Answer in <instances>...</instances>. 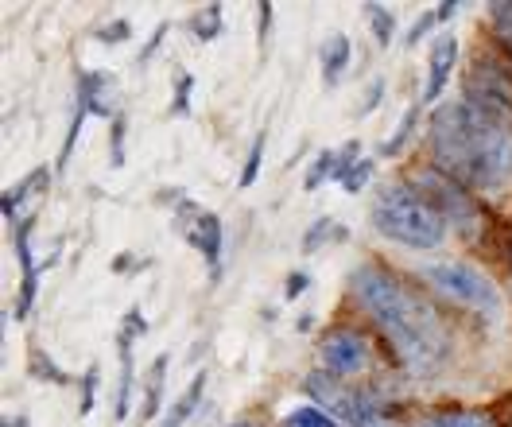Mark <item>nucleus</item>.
Here are the masks:
<instances>
[{
    "instance_id": "11",
    "label": "nucleus",
    "mask_w": 512,
    "mask_h": 427,
    "mask_svg": "<svg viewBox=\"0 0 512 427\" xmlns=\"http://www.w3.org/2000/svg\"><path fill=\"white\" fill-rule=\"evenodd\" d=\"M28 230H32V222H20V226H16V257H20V268H24V284H20V307H16V315H28V307H32V299H35V276H39V268H43V264H35V257H32Z\"/></svg>"
},
{
    "instance_id": "4",
    "label": "nucleus",
    "mask_w": 512,
    "mask_h": 427,
    "mask_svg": "<svg viewBox=\"0 0 512 427\" xmlns=\"http://www.w3.org/2000/svg\"><path fill=\"white\" fill-rule=\"evenodd\" d=\"M303 389L319 400L322 412H330L338 424L350 427H392V408L384 404L377 393L369 389H357L353 381H342V377H330L326 369L311 373L303 381Z\"/></svg>"
},
{
    "instance_id": "6",
    "label": "nucleus",
    "mask_w": 512,
    "mask_h": 427,
    "mask_svg": "<svg viewBox=\"0 0 512 427\" xmlns=\"http://www.w3.org/2000/svg\"><path fill=\"white\" fill-rule=\"evenodd\" d=\"M319 358H322V369H326L330 377L353 381V377H361V373L373 365V346H369V338L357 334V330H334V334L322 338Z\"/></svg>"
},
{
    "instance_id": "22",
    "label": "nucleus",
    "mask_w": 512,
    "mask_h": 427,
    "mask_svg": "<svg viewBox=\"0 0 512 427\" xmlns=\"http://www.w3.org/2000/svg\"><path fill=\"white\" fill-rule=\"evenodd\" d=\"M489 12H493V28L501 35V43L509 47V55H512V4H493Z\"/></svg>"
},
{
    "instance_id": "18",
    "label": "nucleus",
    "mask_w": 512,
    "mask_h": 427,
    "mask_svg": "<svg viewBox=\"0 0 512 427\" xmlns=\"http://www.w3.org/2000/svg\"><path fill=\"white\" fill-rule=\"evenodd\" d=\"M454 8H458V4H454V0H447V4H439V8H435V12H427V16H423V20H419L416 28H412V32H408V43H412V47H416L419 39H423V35L431 32V28H435V24H443V20H450V16H454Z\"/></svg>"
},
{
    "instance_id": "2",
    "label": "nucleus",
    "mask_w": 512,
    "mask_h": 427,
    "mask_svg": "<svg viewBox=\"0 0 512 427\" xmlns=\"http://www.w3.org/2000/svg\"><path fill=\"white\" fill-rule=\"evenodd\" d=\"M350 284L361 299V307L384 330L388 346L396 350L404 369H412L419 377H431L447 365L450 334L439 319V311L427 299H419L404 280H396L392 272H384L377 264H361Z\"/></svg>"
},
{
    "instance_id": "29",
    "label": "nucleus",
    "mask_w": 512,
    "mask_h": 427,
    "mask_svg": "<svg viewBox=\"0 0 512 427\" xmlns=\"http://www.w3.org/2000/svg\"><path fill=\"white\" fill-rule=\"evenodd\" d=\"M381 94H384V82L377 78V82H373V90H369V98H365V105H361V113H373V105L381 101Z\"/></svg>"
},
{
    "instance_id": "26",
    "label": "nucleus",
    "mask_w": 512,
    "mask_h": 427,
    "mask_svg": "<svg viewBox=\"0 0 512 427\" xmlns=\"http://www.w3.org/2000/svg\"><path fill=\"white\" fill-rule=\"evenodd\" d=\"M191 74H179V94H175V113L179 117H187L191 113V105H187V94H191Z\"/></svg>"
},
{
    "instance_id": "30",
    "label": "nucleus",
    "mask_w": 512,
    "mask_h": 427,
    "mask_svg": "<svg viewBox=\"0 0 512 427\" xmlns=\"http://www.w3.org/2000/svg\"><path fill=\"white\" fill-rule=\"evenodd\" d=\"M94 385H97V369L86 373V396H82V408H90L94 404Z\"/></svg>"
},
{
    "instance_id": "3",
    "label": "nucleus",
    "mask_w": 512,
    "mask_h": 427,
    "mask_svg": "<svg viewBox=\"0 0 512 427\" xmlns=\"http://www.w3.org/2000/svg\"><path fill=\"white\" fill-rule=\"evenodd\" d=\"M373 226L396 245L408 249H439L447 241L443 214L408 183H388L373 202Z\"/></svg>"
},
{
    "instance_id": "31",
    "label": "nucleus",
    "mask_w": 512,
    "mask_h": 427,
    "mask_svg": "<svg viewBox=\"0 0 512 427\" xmlns=\"http://www.w3.org/2000/svg\"><path fill=\"white\" fill-rule=\"evenodd\" d=\"M303 288H307V276H303V272H299V276H291V280H288V299H295Z\"/></svg>"
},
{
    "instance_id": "27",
    "label": "nucleus",
    "mask_w": 512,
    "mask_h": 427,
    "mask_svg": "<svg viewBox=\"0 0 512 427\" xmlns=\"http://www.w3.org/2000/svg\"><path fill=\"white\" fill-rule=\"evenodd\" d=\"M121 140H125V121L117 117V125H113V164L125 160V144H121Z\"/></svg>"
},
{
    "instance_id": "19",
    "label": "nucleus",
    "mask_w": 512,
    "mask_h": 427,
    "mask_svg": "<svg viewBox=\"0 0 512 427\" xmlns=\"http://www.w3.org/2000/svg\"><path fill=\"white\" fill-rule=\"evenodd\" d=\"M218 16H222V8H218V4H206V8L194 16V24H191L194 35H198V39H214V35L222 32V20H218Z\"/></svg>"
},
{
    "instance_id": "5",
    "label": "nucleus",
    "mask_w": 512,
    "mask_h": 427,
    "mask_svg": "<svg viewBox=\"0 0 512 427\" xmlns=\"http://www.w3.org/2000/svg\"><path fill=\"white\" fill-rule=\"evenodd\" d=\"M423 276H427V284L435 288V292H443L447 299L454 303H462V307H470V311H478V315H501V292H497V284L478 272V268H470V264H427L423 268Z\"/></svg>"
},
{
    "instance_id": "21",
    "label": "nucleus",
    "mask_w": 512,
    "mask_h": 427,
    "mask_svg": "<svg viewBox=\"0 0 512 427\" xmlns=\"http://www.w3.org/2000/svg\"><path fill=\"white\" fill-rule=\"evenodd\" d=\"M416 117H419V109H408V113H404V121H400V129L392 132V140H384L381 144V156H396V152L408 144V136H412V129H416Z\"/></svg>"
},
{
    "instance_id": "9",
    "label": "nucleus",
    "mask_w": 512,
    "mask_h": 427,
    "mask_svg": "<svg viewBox=\"0 0 512 427\" xmlns=\"http://www.w3.org/2000/svg\"><path fill=\"white\" fill-rule=\"evenodd\" d=\"M144 330V315L132 307L117 334V350H121V385H117V420L128 416V400H132V338Z\"/></svg>"
},
{
    "instance_id": "23",
    "label": "nucleus",
    "mask_w": 512,
    "mask_h": 427,
    "mask_svg": "<svg viewBox=\"0 0 512 427\" xmlns=\"http://www.w3.org/2000/svg\"><path fill=\"white\" fill-rule=\"evenodd\" d=\"M260 160H264V136H256L253 152H249V164H245V171H241V187H253L256 183V167H260Z\"/></svg>"
},
{
    "instance_id": "14",
    "label": "nucleus",
    "mask_w": 512,
    "mask_h": 427,
    "mask_svg": "<svg viewBox=\"0 0 512 427\" xmlns=\"http://www.w3.org/2000/svg\"><path fill=\"white\" fill-rule=\"evenodd\" d=\"M419 427H497L485 412H470V408H447V412H431Z\"/></svg>"
},
{
    "instance_id": "12",
    "label": "nucleus",
    "mask_w": 512,
    "mask_h": 427,
    "mask_svg": "<svg viewBox=\"0 0 512 427\" xmlns=\"http://www.w3.org/2000/svg\"><path fill=\"white\" fill-rule=\"evenodd\" d=\"M353 47H350V39L342 32H334V35H326L322 39V51H319V66H322V82L326 86H334L338 78H342V70L350 66V55Z\"/></svg>"
},
{
    "instance_id": "32",
    "label": "nucleus",
    "mask_w": 512,
    "mask_h": 427,
    "mask_svg": "<svg viewBox=\"0 0 512 427\" xmlns=\"http://www.w3.org/2000/svg\"><path fill=\"white\" fill-rule=\"evenodd\" d=\"M233 427H253V424H233Z\"/></svg>"
},
{
    "instance_id": "20",
    "label": "nucleus",
    "mask_w": 512,
    "mask_h": 427,
    "mask_svg": "<svg viewBox=\"0 0 512 427\" xmlns=\"http://www.w3.org/2000/svg\"><path fill=\"white\" fill-rule=\"evenodd\" d=\"M369 16H373V35H377V43L388 47L392 43V35H396V16L381 8V4H369Z\"/></svg>"
},
{
    "instance_id": "7",
    "label": "nucleus",
    "mask_w": 512,
    "mask_h": 427,
    "mask_svg": "<svg viewBox=\"0 0 512 427\" xmlns=\"http://www.w3.org/2000/svg\"><path fill=\"white\" fill-rule=\"evenodd\" d=\"M416 191L427 198V202H431L439 214H443L447 230H466V226L474 222L470 195L462 191V183H454V179H450L447 171H423V179H419Z\"/></svg>"
},
{
    "instance_id": "1",
    "label": "nucleus",
    "mask_w": 512,
    "mask_h": 427,
    "mask_svg": "<svg viewBox=\"0 0 512 427\" xmlns=\"http://www.w3.org/2000/svg\"><path fill=\"white\" fill-rule=\"evenodd\" d=\"M431 152L454 183L470 191H501L512 179V129L505 113L474 98L450 101L431 113Z\"/></svg>"
},
{
    "instance_id": "15",
    "label": "nucleus",
    "mask_w": 512,
    "mask_h": 427,
    "mask_svg": "<svg viewBox=\"0 0 512 427\" xmlns=\"http://www.w3.org/2000/svg\"><path fill=\"white\" fill-rule=\"evenodd\" d=\"M284 427H346L338 424L330 412H322L319 404H303V408H291L284 416Z\"/></svg>"
},
{
    "instance_id": "28",
    "label": "nucleus",
    "mask_w": 512,
    "mask_h": 427,
    "mask_svg": "<svg viewBox=\"0 0 512 427\" xmlns=\"http://www.w3.org/2000/svg\"><path fill=\"white\" fill-rule=\"evenodd\" d=\"M128 35V24H113V28H97V39H105V43H113V39H125Z\"/></svg>"
},
{
    "instance_id": "24",
    "label": "nucleus",
    "mask_w": 512,
    "mask_h": 427,
    "mask_svg": "<svg viewBox=\"0 0 512 427\" xmlns=\"http://www.w3.org/2000/svg\"><path fill=\"white\" fill-rule=\"evenodd\" d=\"M369 175H373V164H369V160H361V164L353 167L350 175H346V179H342V187H346V191H350V195H357V191H361V187H365V183H369Z\"/></svg>"
},
{
    "instance_id": "25",
    "label": "nucleus",
    "mask_w": 512,
    "mask_h": 427,
    "mask_svg": "<svg viewBox=\"0 0 512 427\" xmlns=\"http://www.w3.org/2000/svg\"><path fill=\"white\" fill-rule=\"evenodd\" d=\"M330 230H334V226H330L326 218H322V222H315V226L307 230V241H303V249H307V253H315V249H319V241H326V233H330Z\"/></svg>"
},
{
    "instance_id": "8",
    "label": "nucleus",
    "mask_w": 512,
    "mask_h": 427,
    "mask_svg": "<svg viewBox=\"0 0 512 427\" xmlns=\"http://www.w3.org/2000/svg\"><path fill=\"white\" fill-rule=\"evenodd\" d=\"M175 226L187 233V241L206 257L210 272L218 276V261H222V222H218L210 210H198V206L187 202V210L175 218Z\"/></svg>"
},
{
    "instance_id": "17",
    "label": "nucleus",
    "mask_w": 512,
    "mask_h": 427,
    "mask_svg": "<svg viewBox=\"0 0 512 427\" xmlns=\"http://www.w3.org/2000/svg\"><path fill=\"white\" fill-rule=\"evenodd\" d=\"M163 373H167V354H160V358H156V365H152V373H148V404H144V420H152V416H156V408H160Z\"/></svg>"
},
{
    "instance_id": "13",
    "label": "nucleus",
    "mask_w": 512,
    "mask_h": 427,
    "mask_svg": "<svg viewBox=\"0 0 512 427\" xmlns=\"http://www.w3.org/2000/svg\"><path fill=\"white\" fill-rule=\"evenodd\" d=\"M202 389H206V373H198L191 381V389L179 396L167 412H163V424L160 427H183L187 420H191V412L198 408V400H202Z\"/></svg>"
},
{
    "instance_id": "16",
    "label": "nucleus",
    "mask_w": 512,
    "mask_h": 427,
    "mask_svg": "<svg viewBox=\"0 0 512 427\" xmlns=\"http://www.w3.org/2000/svg\"><path fill=\"white\" fill-rule=\"evenodd\" d=\"M326 179H338V152H319V156H315V164L307 167L303 187H307V191H315V187L326 183Z\"/></svg>"
},
{
    "instance_id": "10",
    "label": "nucleus",
    "mask_w": 512,
    "mask_h": 427,
    "mask_svg": "<svg viewBox=\"0 0 512 427\" xmlns=\"http://www.w3.org/2000/svg\"><path fill=\"white\" fill-rule=\"evenodd\" d=\"M454 63H458V39L447 32L431 43V70H427V90H423V98L435 101L447 90V78H450V70H454Z\"/></svg>"
}]
</instances>
